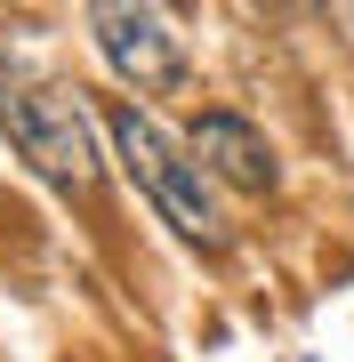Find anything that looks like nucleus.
Masks as SVG:
<instances>
[{"mask_svg": "<svg viewBox=\"0 0 354 362\" xmlns=\"http://www.w3.org/2000/svg\"><path fill=\"white\" fill-rule=\"evenodd\" d=\"M0 129H8V145H16L49 185H65V194H97V129H89L81 89L49 81L33 57H16V49H0Z\"/></svg>", "mask_w": 354, "mask_h": 362, "instance_id": "nucleus-1", "label": "nucleus"}, {"mask_svg": "<svg viewBox=\"0 0 354 362\" xmlns=\"http://www.w3.org/2000/svg\"><path fill=\"white\" fill-rule=\"evenodd\" d=\"M89 33H97V49H105V65L129 81L137 97H170V89H185V40L170 33V16H161V8L105 0V8H89Z\"/></svg>", "mask_w": 354, "mask_h": 362, "instance_id": "nucleus-3", "label": "nucleus"}, {"mask_svg": "<svg viewBox=\"0 0 354 362\" xmlns=\"http://www.w3.org/2000/svg\"><path fill=\"white\" fill-rule=\"evenodd\" d=\"M185 153H194L210 177H225L234 194H274V153H266V137L249 129L242 113H201L194 121V137H185Z\"/></svg>", "mask_w": 354, "mask_h": 362, "instance_id": "nucleus-4", "label": "nucleus"}, {"mask_svg": "<svg viewBox=\"0 0 354 362\" xmlns=\"http://www.w3.org/2000/svg\"><path fill=\"white\" fill-rule=\"evenodd\" d=\"M105 129H113V145H121V161H129V177L161 202V218H170L185 242H210V250H218V242H225V226H218L210 194H201V161H185L177 145H170V129H161V121L145 113L137 97H121V105H113Z\"/></svg>", "mask_w": 354, "mask_h": 362, "instance_id": "nucleus-2", "label": "nucleus"}]
</instances>
